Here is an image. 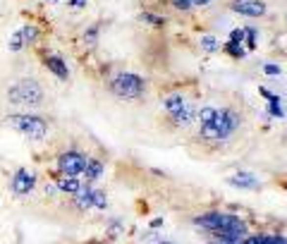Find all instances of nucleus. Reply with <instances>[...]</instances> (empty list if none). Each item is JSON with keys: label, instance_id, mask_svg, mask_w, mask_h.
I'll use <instances>...</instances> for the list:
<instances>
[{"label": "nucleus", "instance_id": "obj_13", "mask_svg": "<svg viewBox=\"0 0 287 244\" xmlns=\"http://www.w3.org/2000/svg\"><path fill=\"white\" fill-rule=\"evenodd\" d=\"M55 185H57L60 191H65V194H77V191L82 189V182H79L77 177H72V175H62Z\"/></svg>", "mask_w": 287, "mask_h": 244}, {"label": "nucleus", "instance_id": "obj_27", "mask_svg": "<svg viewBox=\"0 0 287 244\" xmlns=\"http://www.w3.org/2000/svg\"><path fill=\"white\" fill-rule=\"evenodd\" d=\"M96 36H98V27H91L89 31L84 34V41H86V46H93V43H96Z\"/></svg>", "mask_w": 287, "mask_h": 244}, {"label": "nucleus", "instance_id": "obj_32", "mask_svg": "<svg viewBox=\"0 0 287 244\" xmlns=\"http://www.w3.org/2000/svg\"><path fill=\"white\" fill-rule=\"evenodd\" d=\"M161 244H170V242H161Z\"/></svg>", "mask_w": 287, "mask_h": 244}, {"label": "nucleus", "instance_id": "obj_17", "mask_svg": "<svg viewBox=\"0 0 287 244\" xmlns=\"http://www.w3.org/2000/svg\"><path fill=\"white\" fill-rule=\"evenodd\" d=\"M19 31H22V36H24V43H27V46H29V43H34L36 38H38V29H36L34 24H24Z\"/></svg>", "mask_w": 287, "mask_h": 244}, {"label": "nucleus", "instance_id": "obj_12", "mask_svg": "<svg viewBox=\"0 0 287 244\" xmlns=\"http://www.w3.org/2000/svg\"><path fill=\"white\" fill-rule=\"evenodd\" d=\"M82 175L86 177V182L98 180V177L103 175V161H98V158H86V168H84Z\"/></svg>", "mask_w": 287, "mask_h": 244}, {"label": "nucleus", "instance_id": "obj_2", "mask_svg": "<svg viewBox=\"0 0 287 244\" xmlns=\"http://www.w3.org/2000/svg\"><path fill=\"white\" fill-rule=\"evenodd\" d=\"M194 223L203 230H208L213 237L220 240V244H232L244 240L247 235V223L237 216H230V213H203V216H197Z\"/></svg>", "mask_w": 287, "mask_h": 244}, {"label": "nucleus", "instance_id": "obj_30", "mask_svg": "<svg viewBox=\"0 0 287 244\" xmlns=\"http://www.w3.org/2000/svg\"><path fill=\"white\" fill-rule=\"evenodd\" d=\"M70 7H86V0H70Z\"/></svg>", "mask_w": 287, "mask_h": 244}, {"label": "nucleus", "instance_id": "obj_14", "mask_svg": "<svg viewBox=\"0 0 287 244\" xmlns=\"http://www.w3.org/2000/svg\"><path fill=\"white\" fill-rule=\"evenodd\" d=\"M192 117H194V108H192V103H187L175 117H170V122H172L175 127H187V125L192 122Z\"/></svg>", "mask_w": 287, "mask_h": 244}, {"label": "nucleus", "instance_id": "obj_21", "mask_svg": "<svg viewBox=\"0 0 287 244\" xmlns=\"http://www.w3.org/2000/svg\"><path fill=\"white\" fill-rule=\"evenodd\" d=\"M201 48H203L206 53H215V51L220 48V43H218V38H213V36H203L201 38Z\"/></svg>", "mask_w": 287, "mask_h": 244}, {"label": "nucleus", "instance_id": "obj_5", "mask_svg": "<svg viewBox=\"0 0 287 244\" xmlns=\"http://www.w3.org/2000/svg\"><path fill=\"white\" fill-rule=\"evenodd\" d=\"M108 89L120 101H137L146 94V81L134 72H120L108 81Z\"/></svg>", "mask_w": 287, "mask_h": 244}, {"label": "nucleus", "instance_id": "obj_10", "mask_svg": "<svg viewBox=\"0 0 287 244\" xmlns=\"http://www.w3.org/2000/svg\"><path fill=\"white\" fill-rule=\"evenodd\" d=\"M228 182L234 185V187H242V189H256L258 187V180H256V175H251V172H237L232 177H228Z\"/></svg>", "mask_w": 287, "mask_h": 244}, {"label": "nucleus", "instance_id": "obj_31", "mask_svg": "<svg viewBox=\"0 0 287 244\" xmlns=\"http://www.w3.org/2000/svg\"><path fill=\"white\" fill-rule=\"evenodd\" d=\"M48 2H57V0H48Z\"/></svg>", "mask_w": 287, "mask_h": 244}, {"label": "nucleus", "instance_id": "obj_15", "mask_svg": "<svg viewBox=\"0 0 287 244\" xmlns=\"http://www.w3.org/2000/svg\"><path fill=\"white\" fill-rule=\"evenodd\" d=\"M239 244H287L285 237H273V235H256V237H244Z\"/></svg>", "mask_w": 287, "mask_h": 244}, {"label": "nucleus", "instance_id": "obj_16", "mask_svg": "<svg viewBox=\"0 0 287 244\" xmlns=\"http://www.w3.org/2000/svg\"><path fill=\"white\" fill-rule=\"evenodd\" d=\"M74 196H77V206L82 208V211H86V208H93V189H91V187L79 189Z\"/></svg>", "mask_w": 287, "mask_h": 244}, {"label": "nucleus", "instance_id": "obj_22", "mask_svg": "<svg viewBox=\"0 0 287 244\" xmlns=\"http://www.w3.org/2000/svg\"><path fill=\"white\" fill-rule=\"evenodd\" d=\"M208 0H172V5L177 7V10H189V7H194V5H206Z\"/></svg>", "mask_w": 287, "mask_h": 244}, {"label": "nucleus", "instance_id": "obj_4", "mask_svg": "<svg viewBox=\"0 0 287 244\" xmlns=\"http://www.w3.org/2000/svg\"><path fill=\"white\" fill-rule=\"evenodd\" d=\"M239 125H242V117L234 113L232 108H223V110L215 113L213 122L201 125L199 134H201L206 141H225V139H230L234 132L239 130Z\"/></svg>", "mask_w": 287, "mask_h": 244}, {"label": "nucleus", "instance_id": "obj_6", "mask_svg": "<svg viewBox=\"0 0 287 244\" xmlns=\"http://www.w3.org/2000/svg\"><path fill=\"white\" fill-rule=\"evenodd\" d=\"M86 168V156L82 153V151H62L60 156H57V170H60V175H72V177H77V175H82Z\"/></svg>", "mask_w": 287, "mask_h": 244}, {"label": "nucleus", "instance_id": "obj_19", "mask_svg": "<svg viewBox=\"0 0 287 244\" xmlns=\"http://www.w3.org/2000/svg\"><path fill=\"white\" fill-rule=\"evenodd\" d=\"M215 113H218V108H211V106L201 108V110H199V122H201V125H208V122H213Z\"/></svg>", "mask_w": 287, "mask_h": 244}, {"label": "nucleus", "instance_id": "obj_26", "mask_svg": "<svg viewBox=\"0 0 287 244\" xmlns=\"http://www.w3.org/2000/svg\"><path fill=\"white\" fill-rule=\"evenodd\" d=\"M142 19L144 22H148V24H153V27H163V24H165V19L158 17V15H151V12H144Z\"/></svg>", "mask_w": 287, "mask_h": 244}, {"label": "nucleus", "instance_id": "obj_29", "mask_svg": "<svg viewBox=\"0 0 287 244\" xmlns=\"http://www.w3.org/2000/svg\"><path fill=\"white\" fill-rule=\"evenodd\" d=\"M263 72H266V75H280V65L268 62V65H263Z\"/></svg>", "mask_w": 287, "mask_h": 244}, {"label": "nucleus", "instance_id": "obj_9", "mask_svg": "<svg viewBox=\"0 0 287 244\" xmlns=\"http://www.w3.org/2000/svg\"><path fill=\"white\" fill-rule=\"evenodd\" d=\"M43 65H46V70L48 72H53L57 79H70V70H67V65H65V60L60 55H46V60H43Z\"/></svg>", "mask_w": 287, "mask_h": 244}, {"label": "nucleus", "instance_id": "obj_25", "mask_svg": "<svg viewBox=\"0 0 287 244\" xmlns=\"http://www.w3.org/2000/svg\"><path fill=\"white\" fill-rule=\"evenodd\" d=\"M244 34H247V29H232V31H230V43L242 46V43H244Z\"/></svg>", "mask_w": 287, "mask_h": 244}, {"label": "nucleus", "instance_id": "obj_18", "mask_svg": "<svg viewBox=\"0 0 287 244\" xmlns=\"http://www.w3.org/2000/svg\"><path fill=\"white\" fill-rule=\"evenodd\" d=\"M268 110L270 115H275V117H285V113H283V106H280V98L278 96H268Z\"/></svg>", "mask_w": 287, "mask_h": 244}, {"label": "nucleus", "instance_id": "obj_7", "mask_svg": "<svg viewBox=\"0 0 287 244\" xmlns=\"http://www.w3.org/2000/svg\"><path fill=\"white\" fill-rule=\"evenodd\" d=\"M36 187V177L34 172H29V170L19 168L15 175H12V180H10V189L17 194V196H27V194H31Z\"/></svg>", "mask_w": 287, "mask_h": 244}, {"label": "nucleus", "instance_id": "obj_1", "mask_svg": "<svg viewBox=\"0 0 287 244\" xmlns=\"http://www.w3.org/2000/svg\"><path fill=\"white\" fill-rule=\"evenodd\" d=\"M2 101H5V106L17 108V110H27V113H34V110H41V108L51 106L43 84L38 79H34V77L12 79L5 86V91H2Z\"/></svg>", "mask_w": 287, "mask_h": 244}, {"label": "nucleus", "instance_id": "obj_3", "mask_svg": "<svg viewBox=\"0 0 287 244\" xmlns=\"http://www.w3.org/2000/svg\"><path fill=\"white\" fill-rule=\"evenodd\" d=\"M5 122L29 141H43L48 136V130H51V122L43 115L36 113H10L5 117Z\"/></svg>", "mask_w": 287, "mask_h": 244}, {"label": "nucleus", "instance_id": "obj_11", "mask_svg": "<svg viewBox=\"0 0 287 244\" xmlns=\"http://www.w3.org/2000/svg\"><path fill=\"white\" fill-rule=\"evenodd\" d=\"M184 106H187V101H184V98H182L179 94L168 96V98L163 101V110L168 113V117H175V115H177L179 110L184 108Z\"/></svg>", "mask_w": 287, "mask_h": 244}, {"label": "nucleus", "instance_id": "obj_24", "mask_svg": "<svg viewBox=\"0 0 287 244\" xmlns=\"http://www.w3.org/2000/svg\"><path fill=\"white\" fill-rule=\"evenodd\" d=\"M106 206H108L106 191H96L93 189V208H106Z\"/></svg>", "mask_w": 287, "mask_h": 244}, {"label": "nucleus", "instance_id": "obj_23", "mask_svg": "<svg viewBox=\"0 0 287 244\" xmlns=\"http://www.w3.org/2000/svg\"><path fill=\"white\" fill-rule=\"evenodd\" d=\"M223 48H225V53H230L232 57H244V48H242V46H237V43H230V41H228Z\"/></svg>", "mask_w": 287, "mask_h": 244}, {"label": "nucleus", "instance_id": "obj_8", "mask_svg": "<svg viewBox=\"0 0 287 244\" xmlns=\"http://www.w3.org/2000/svg\"><path fill=\"white\" fill-rule=\"evenodd\" d=\"M230 7H232V12L244 15V17H263L266 15V5L258 0H234Z\"/></svg>", "mask_w": 287, "mask_h": 244}, {"label": "nucleus", "instance_id": "obj_20", "mask_svg": "<svg viewBox=\"0 0 287 244\" xmlns=\"http://www.w3.org/2000/svg\"><path fill=\"white\" fill-rule=\"evenodd\" d=\"M27 43H24V36H22V31H15L12 36H10V51L12 53H17V51H22Z\"/></svg>", "mask_w": 287, "mask_h": 244}, {"label": "nucleus", "instance_id": "obj_28", "mask_svg": "<svg viewBox=\"0 0 287 244\" xmlns=\"http://www.w3.org/2000/svg\"><path fill=\"white\" fill-rule=\"evenodd\" d=\"M244 43H247V48H256V31H254V29H247Z\"/></svg>", "mask_w": 287, "mask_h": 244}]
</instances>
